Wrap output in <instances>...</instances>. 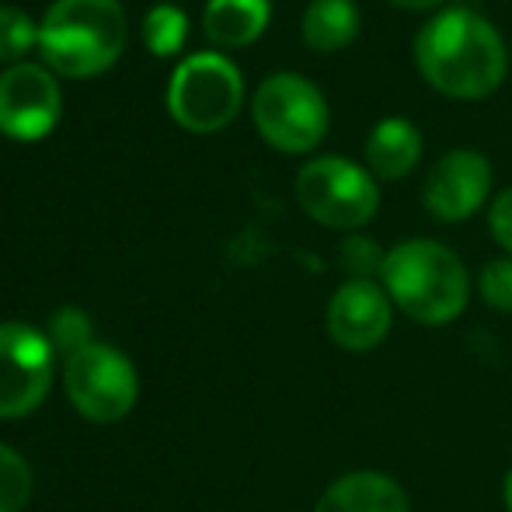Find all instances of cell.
<instances>
[{
	"label": "cell",
	"instance_id": "obj_1",
	"mask_svg": "<svg viewBox=\"0 0 512 512\" xmlns=\"http://www.w3.org/2000/svg\"><path fill=\"white\" fill-rule=\"evenodd\" d=\"M415 67L439 95L478 102L506 81L509 53L488 18L471 7H446L418 28Z\"/></svg>",
	"mask_w": 512,
	"mask_h": 512
},
{
	"label": "cell",
	"instance_id": "obj_2",
	"mask_svg": "<svg viewBox=\"0 0 512 512\" xmlns=\"http://www.w3.org/2000/svg\"><path fill=\"white\" fill-rule=\"evenodd\" d=\"M380 286L415 324L443 328L471 304V272L460 255L432 237H408L387 251Z\"/></svg>",
	"mask_w": 512,
	"mask_h": 512
},
{
	"label": "cell",
	"instance_id": "obj_3",
	"mask_svg": "<svg viewBox=\"0 0 512 512\" xmlns=\"http://www.w3.org/2000/svg\"><path fill=\"white\" fill-rule=\"evenodd\" d=\"M129 21L119 0H53L39 21V53L53 74L91 77L126 49Z\"/></svg>",
	"mask_w": 512,
	"mask_h": 512
},
{
	"label": "cell",
	"instance_id": "obj_4",
	"mask_svg": "<svg viewBox=\"0 0 512 512\" xmlns=\"http://www.w3.org/2000/svg\"><path fill=\"white\" fill-rule=\"evenodd\" d=\"M297 203L321 227L356 234L359 227H366L377 216L380 189L370 168L349 161V157L324 154L300 168Z\"/></svg>",
	"mask_w": 512,
	"mask_h": 512
},
{
	"label": "cell",
	"instance_id": "obj_5",
	"mask_svg": "<svg viewBox=\"0 0 512 512\" xmlns=\"http://www.w3.org/2000/svg\"><path fill=\"white\" fill-rule=\"evenodd\" d=\"M251 115L262 140L283 154H310L324 140L331 122L321 88L293 70H279L258 84Z\"/></svg>",
	"mask_w": 512,
	"mask_h": 512
},
{
	"label": "cell",
	"instance_id": "obj_6",
	"mask_svg": "<svg viewBox=\"0 0 512 512\" xmlns=\"http://www.w3.org/2000/svg\"><path fill=\"white\" fill-rule=\"evenodd\" d=\"M244 102V77L223 53H189L168 81V108L192 133L223 129Z\"/></svg>",
	"mask_w": 512,
	"mask_h": 512
},
{
	"label": "cell",
	"instance_id": "obj_7",
	"mask_svg": "<svg viewBox=\"0 0 512 512\" xmlns=\"http://www.w3.org/2000/svg\"><path fill=\"white\" fill-rule=\"evenodd\" d=\"M63 391L81 418L95 425H115L136 408L140 373L133 359L108 342H91L88 349L63 359Z\"/></svg>",
	"mask_w": 512,
	"mask_h": 512
},
{
	"label": "cell",
	"instance_id": "obj_8",
	"mask_svg": "<svg viewBox=\"0 0 512 512\" xmlns=\"http://www.w3.org/2000/svg\"><path fill=\"white\" fill-rule=\"evenodd\" d=\"M56 349L46 331L25 321H0V418H25L49 398Z\"/></svg>",
	"mask_w": 512,
	"mask_h": 512
},
{
	"label": "cell",
	"instance_id": "obj_9",
	"mask_svg": "<svg viewBox=\"0 0 512 512\" xmlns=\"http://www.w3.org/2000/svg\"><path fill=\"white\" fill-rule=\"evenodd\" d=\"M60 84L42 63H11L0 74V133L11 140H42L60 119Z\"/></svg>",
	"mask_w": 512,
	"mask_h": 512
},
{
	"label": "cell",
	"instance_id": "obj_10",
	"mask_svg": "<svg viewBox=\"0 0 512 512\" xmlns=\"http://www.w3.org/2000/svg\"><path fill=\"white\" fill-rule=\"evenodd\" d=\"M394 307L377 279H345L328 300V335L345 352H373L387 342L394 328Z\"/></svg>",
	"mask_w": 512,
	"mask_h": 512
},
{
	"label": "cell",
	"instance_id": "obj_11",
	"mask_svg": "<svg viewBox=\"0 0 512 512\" xmlns=\"http://www.w3.org/2000/svg\"><path fill=\"white\" fill-rule=\"evenodd\" d=\"M492 164L478 150H446L429 168L422 185V203L439 223H464L488 203Z\"/></svg>",
	"mask_w": 512,
	"mask_h": 512
},
{
	"label": "cell",
	"instance_id": "obj_12",
	"mask_svg": "<svg viewBox=\"0 0 512 512\" xmlns=\"http://www.w3.org/2000/svg\"><path fill=\"white\" fill-rule=\"evenodd\" d=\"M314 512H411V502L394 474L363 467L331 481L314 502Z\"/></svg>",
	"mask_w": 512,
	"mask_h": 512
},
{
	"label": "cell",
	"instance_id": "obj_13",
	"mask_svg": "<svg viewBox=\"0 0 512 512\" xmlns=\"http://www.w3.org/2000/svg\"><path fill=\"white\" fill-rule=\"evenodd\" d=\"M363 157L370 175L380 178V182L408 178L418 168V161H422V133H418L415 122L401 119V115L380 119L370 129V136H366Z\"/></svg>",
	"mask_w": 512,
	"mask_h": 512
},
{
	"label": "cell",
	"instance_id": "obj_14",
	"mask_svg": "<svg viewBox=\"0 0 512 512\" xmlns=\"http://www.w3.org/2000/svg\"><path fill=\"white\" fill-rule=\"evenodd\" d=\"M272 18L269 0H206L203 28L206 39L223 49L251 46Z\"/></svg>",
	"mask_w": 512,
	"mask_h": 512
},
{
	"label": "cell",
	"instance_id": "obj_15",
	"mask_svg": "<svg viewBox=\"0 0 512 512\" xmlns=\"http://www.w3.org/2000/svg\"><path fill=\"white\" fill-rule=\"evenodd\" d=\"M300 32L314 53H338L359 35V7L352 0H310Z\"/></svg>",
	"mask_w": 512,
	"mask_h": 512
},
{
	"label": "cell",
	"instance_id": "obj_16",
	"mask_svg": "<svg viewBox=\"0 0 512 512\" xmlns=\"http://www.w3.org/2000/svg\"><path fill=\"white\" fill-rule=\"evenodd\" d=\"M143 42L154 56H175L185 46L189 18L178 4H154L143 14Z\"/></svg>",
	"mask_w": 512,
	"mask_h": 512
},
{
	"label": "cell",
	"instance_id": "obj_17",
	"mask_svg": "<svg viewBox=\"0 0 512 512\" xmlns=\"http://www.w3.org/2000/svg\"><path fill=\"white\" fill-rule=\"evenodd\" d=\"M32 464L14 446L0 443V512H25L32 502Z\"/></svg>",
	"mask_w": 512,
	"mask_h": 512
},
{
	"label": "cell",
	"instance_id": "obj_18",
	"mask_svg": "<svg viewBox=\"0 0 512 512\" xmlns=\"http://www.w3.org/2000/svg\"><path fill=\"white\" fill-rule=\"evenodd\" d=\"M46 335H49V342H53L56 356L70 359L74 352L88 349V345L95 342V324H91V317L84 314L81 307H60L49 314Z\"/></svg>",
	"mask_w": 512,
	"mask_h": 512
},
{
	"label": "cell",
	"instance_id": "obj_19",
	"mask_svg": "<svg viewBox=\"0 0 512 512\" xmlns=\"http://www.w3.org/2000/svg\"><path fill=\"white\" fill-rule=\"evenodd\" d=\"M32 46H39V25L21 7L0 4V63H21Z\"/></svg>",
	"mask_w": 512,
	"mask_h": 512
},
{
	"label": "cell",
	"instance_id": "obj_20",
	"mask_svg": "<svg viewBox=\"0 0 512 512\" xmlns=\"http://www.w3.org/2000/svg\"><path fill=\"white\" fill-rule=\"evenodd\" d=\"M384 262H387V251L373 237L352 234L338 248V265L349 272V279H380L384 276Z\"/></svg>",
	"mask_w": 512,
	"mask_h": 512
},
{
	"label": "cell",
	"instance_id": "obj_21",
	"mask_svg": "<svg viewBox=\"0 0 512 512\" xmlns=\"http://www.w3.org/2000/svg\"><path fill=\"white\" fill-rule=\"evenodd\" d=\"M478 293L492 310L512 314V258H492L478 276Z\"/></svg>",
	"mask_w": 512,
	"mask_h": 512
},
{
	"label": "cell",
	"instance_id": "obj_22",
	"mask_svg": "<svg viewBox=\"0 0 512 512\" xmlns=\"http://www.w3.org/2000/svg\"><path fill=\"white\" fill-rule=\"evenodd\" d=\"M488 227H492V237L499 241V248L512 258V189L495 196L492 209H488Z\"/></svg>",
	"mask_w": 512,
	"mask_h": 512
},
{
	"label": "cell",
	"instance_id": "obj_23",
	"mask_svg": "<svg viewBox=\"0 0 512 512\" xmlns=\"http://www.w3.org/2000/svg\"><path fill=\"white\" fill-rule=\"evenodd\" d=\"M394 7H405V11H429V7L443 4V0H391Z\"/></svg>",
	"mask_w": 512,
	"mask_h": 512
},
{
	"label": "cell",
	"instance_id": "obj_24",
	"mask_svg": "<svg viewBox=\"0 0 512 512\" xmlns=\"http://www.w3.org/2000/svg\"><path fill=\"white\" fill-rule=\"evenodd\" d=\"M502 502H506V512H512V467L506 471V481H502Z\"/></svg>",
	"mask_w": 512,
	"mask_h": 512
}]
</instances>
